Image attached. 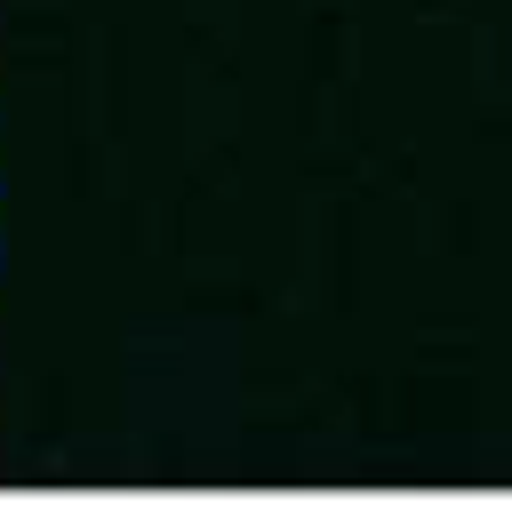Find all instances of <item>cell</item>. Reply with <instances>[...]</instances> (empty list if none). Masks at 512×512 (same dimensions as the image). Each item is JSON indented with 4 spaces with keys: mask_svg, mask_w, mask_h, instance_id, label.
Instances as JSON below:
<instances>
[]
</instances>
